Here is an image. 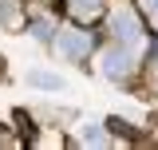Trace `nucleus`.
Returning a JSON list of instances; mask_svg holds the SVG:
<instances>
[{
    "mask_svg": "<svg viewBox=\"0 0 158 150\" xmlns=\"http://www.w3.org/2000/svg\"><path fill=\"white\" fill-rule=\"evenodd\" d=\"M142 8H146V16L158 24V0H142Z\"/></svg>",
    "mask_w": 158,
    "mask_h": 150,
    "instance_id": "8",
    "label": "nucleus"
},
{
    "mask_svg": "<svg viewBox=\"0 0 158 150\" xmlns=\"http://www.w3.org/2000/svg\"><path fill=\"white\" fill-rule=\"evenodd\" d=\"M131 67H135V56L131 52H107L103 56V75H111V79L131 75Z\"/></svg>",
    "mask_w": 158,
    "mask_h": 150,
    "instance_id": "3",
    "label": "nucleus"
},
{
    "mask_svg": "<svg viewBox=\"0 0 158 150\" xmlns=\"http://www.w3.org/2000/svg\"><path fill=\"white\" fill-rule=\"evenodd\" d=\"M111 32H115L118 40H135V36H138L135 12H131V8H115V12H111Z\"/></svg>",
    "mask_w": 158,
    "mask_h": 150,
    "instance_id": "2",
    "label": "nucleus"
},
{
    "mask_svg": "<svg viewBox=\"0 0 158 150\" xmlns=\"http://www.w3.org/2000/svg\"><path fill=\"white\" fill-rule=\"evenodd\" d=\"M56 52H59L63 59H79V56H87V52H91V36H87V32H67V28H59Z\"/></svg>",
    "mask_w": 158,
    "mask_h": 150,
    "instance_id": "1",
    "label": "nucleus"
},
{
    "mask_svg": "<svg viewBox=\"0 0 158 150\" xmlns=\"http://www.w3.org/2000/svg\"><path fill=\"white\" fill-rule=\"evenodd\" d=\"M48 32H52V28H48V20H40L36 28H32V36H36V40H48Z\"/></svg>",
    "mask_w": 158,
    "mask_h": 150,
    "instance_id": "7",
    "label": "nucleus"
},
{
    "mask_svg": "<svg viewBox=\"0 0 158 150\" xmlns=\"http://www.w3.org/2000/svg\"><path fill=\"white\" fill-rule=\"evenodd\" d=\"M99 12H103V0H71V16H79V20H91Z\"/></svg>",
    "mask_w": 158,
    "mask_h": 150,
    "instance_id": "5",
    "label": "nucleus"
},
{
    "mask_svg": "<svg viewBox=\"0 0 158 150\" xmlns=\"http://www.w3.org/2000/svg\"><path fill=\"white\" fill-rule=\"evenodd\" d=\"M28 83H32V87H44V91H63V79L52 75V71H32Z\"/></svg>",
    "mask_w": 158,
    "mask_h": 150,
    "instance_id": "4",
    "label": "nucleus"
},
{
    "mask_svg": "<svg viewBox=\"0 0 158 150\" xmlns=\"http://www.w3.org/2000/svg\"><path fill=\"white\" fill-rule=\"evenodd\" d=\"M79 142H83V146H103V142H107V134L99 131L95 123H87V127H83V134H79Z\"/></svg>",
    "mask_w": 158,
    "mask_h": 150,
    "instance_id": "6",
    "label": "nucleus"
}]
</instances>
